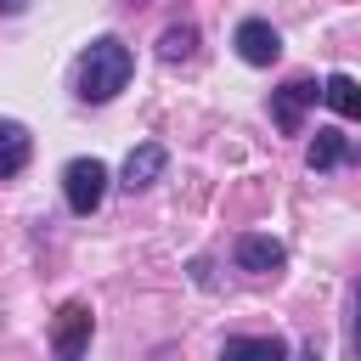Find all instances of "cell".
Returning a JSON list of instances; mask_svg holds the SVG:
<instances>
[{"label":"cell","mask_w":361,"mask_h":361,"mask_svg":"<svg viewBox=\"0 0 361 361\" xmlns=\"http://www.w3.org/2000/svg\"><path fill=\"white\" fill-rule=\"evenodd\" d=\"M130 73H135L130 45H124L118 34H102V39H90L85 56H79V96H85V102H113V96L130 85Z\"/></svg>","instance_id":"6da1fadb"},{"label":"cell","mask_w":361,"mask_h":361,"mask_svg":"<svg viewBox=\"0 0 361 361\" xmlns=\"http://www.w3.org/2000/svg\"><path fill=\"white\" fill-rule=\"evenodd\" d=\"M62 192H68V209L73 214H96L102 197H107V164L102 158H73L62 169Z\"/></svg>","instance_id":"7a4b0ae2"},{"label":"cell","mask_w":361,"mask_h":361,"mask_svg":"<svg viewBox=\"0 0 361 361\" xmlns=\"http://www.w3.org/2000/svg\"><path fill=\"white\" fill-rule=\"evenodd\" d=\"M316 102H322V85L316 79H288L282 90H271V124L282 135H299L305 130V107H316Z\"/></svg>","instance_id":"3957f363"},{"label":"cell","mask_w":361,"mask_h":361,"mask_svg":"<svg viewBox=\"0 0 361 361\" xmlns=\"http://www.w3.org/2000/svg\"><path fill=\"white\" fill-rule=\"evenodd\" d=\"M231 45H237V56H243L248 68H271V62L282 56V34H276L271 23H259V17H243L237 34H231Z\"/></svg>","instance_id":"277c9868"},{"label":"cell","mask_w":361,"mask_h":361,"mask_svg":"<svg viewBox=\"0 0 361 361\" xmlns=\"http://www.w3.org/2000/svg\"><path fill=\"white\" fill-rule=\"evenodd\" d=\"M90 327H96L90 305H85V299H68V305L56 310V327H51V350H56V355H79V350L90 344Z\"/></svg>","instance_id":"5b68a950"},{"label":"cell","mask_w":361,"mask_h":361,"mask_svg":"<svg viewBox=\"0 0 361 361\" xmlns=\"http://www.w3.org/2000/svg\"><path fill=\"white\" fill-rule=\"evenodd\" d=\"M164 169H169V152H164L158 141H141V147H130V158H124V169H118V186H124V192H147Z\"/></svg>","instance_id":"8992f818"},{"label":"cell","mask_w":361,"mask_h":361,"mask_svg":"<svg viewBox=\"0 0 361 361\" xmlns=\"http://www.w3.org/2000/svg\"><path fill=\"white\" fill-rule=\"evenodd\" d=\"M231 254H237V265L254 271V276H276V271L288 265V248H282L276 237H259V231H243Z\"/></svg>","instance_id":"52a82bcc"},{"label":"cell","mask_w":361,"mask_h":361,"mask_svg":"<svg viewBox=\"0 0 361 361\" xmlns=\"http://www.w3.org/2000/svg\"><path fill=\"white\" fill-rule=\"evenodd\" d=\"M355 158H361L355 141L338 135V130H316V141L305 147V164H310V169H338V164H355Z\"/></svg>","instance_id":"ba28073f"},{"label":"cell","mask_w":361,"mask_h":361,"mask_svg":"<svg viewBox=\"0 0 361 361\" xmlns=\"http://www.w3.org/2000/svg\"><path fill=\"white\" fill-rule=\"evenodd\" d=\"M28 152H34V135H28V124H17V118H0V180L23 175Z\"/></svg>","instance_id":"9c48e42d"},{"label":"cell","mask_w":361,"mask_h":361,"mask_svg":"<svg viewBox=\"0 0 361 361\" xmlns=\"http://www.w3.org/2000/svg\"><path fill=\"white\" fill-rule=\"evenodd\" d=\"M322 102H327L338 118H355V124H361V79H350V73H327V79H322Z\"/></svg>","instance_id":"30bf717a"},{"label":"cell","mask_w":361,"mask_h":361,"mask_svg":"<svg viewBox=\"0 0 361 361\" xmlns=\"http://www.w3.org/2000/svg\"><path fill=\"white\" fill-rule=\"evenodd\" d=\"M158 56H164V62H192V56H197V28H192V23H169V28L158 34Z\"/></svg>","instance_id":"8fae6325"},{"label":"cell","mask_w":361,"mask_h":361,"mask_svg":"<svg viewBox=\"0 0 361 361\" xmlns=\"http://www.w3.org/2000/svg\"><path fill=\"white\" fill-rule=\"evenodd\" d=\"M226 355H288L282 338H226Z\"/></svg>","instance_id":"7c38bea8"},{"label":"cell","mask_w":361,"mask_h":361,"mask_svg":"<svg viewBox=\"0 0 361 361\" xmlns=\"http://www.w3.org/2000/svg\"><path fill=\"white\" fill-rule=\"evenodd\" d=\"M350 344H355V355H361V288H355V327H350Z\"/></svg>","instance_id":"4fadbf2b"},{"label":"cell","mask_w":361,"mask_h":361,"mask_svg":"<svg viewBox=\"0 0 361 361\" xmlns=\"http://www.w3.org/2000/svg\"><path fill=\"white\" fill-rule=\"evenodd\" d=\"M23 6H28V0H0V11H6V17H17Z\"/></svg>","instance_id":"5bb4252c"}]
</instances>
